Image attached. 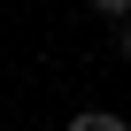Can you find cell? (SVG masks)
I'll list each match as a JSON object with an SVG mask.
<instances>
[{
    "label": "cell",
    "mask_w": 131,
    "mask_h": 131,
    "mask_svg": "<svg viewBox=\"0 0 131 131\" xmlns=\"http://www.w3.org/2000/svg\"><path fill=\"white\" fill-rule=\"evenodd\" d=\"M70 131H131V116H108V108H85V116H70Z\"/></svg>",
    "instance_id": "cell-1"
},
{
    "label": "cell",
    "mask_w": 131,
    "mask_h": 131,
    "mask_svg": "<svg viewBox=\"0 0 131 131\" xmlns=\"http://www.w3.org/2000/svg\"><path fill=\"white\" fill-rule=\"evenodd\" d=\"M93 16H108V23H131V0H93Z\"/></svg>",
    "instance_id": "cell-2"
},
{
    "label": "cell",
    "mask_w": 131,
    "mask_h": 131,
    "mask_svg": "<svg viewBox=\"0 0 131 131\" xmlns=\"http://www.w3.org/2000/svg\"><path fill=\"white\" fill-rule=\"evenodd\" d=\"M116 54H131V23H116Z\"/></svg>",
    "instance_id": "cell-3"
}]
</instances>
